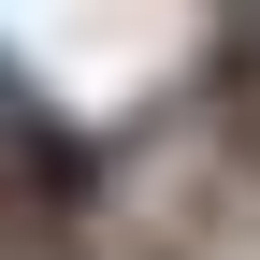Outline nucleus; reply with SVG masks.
<instances>
[{
	"mask_svg": "<svg viewBox=\"0 0 260 260\" xmlns=\"http://www.w3.org/2000/svg\"><path fill=\"white\" fill-rule=\"evenodd\" d=\"M130 246L145 232L116 203V159L0 58V260H130Z\"/></svg>",
	"mask_w": 260,
	"mask_h": 260,
	"instance_id": "1",
	"label": "nucleus"
}]
</instances>
